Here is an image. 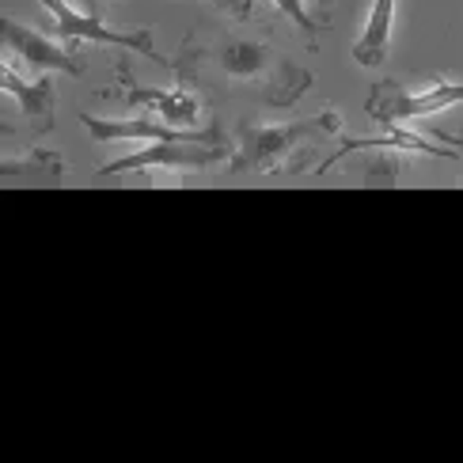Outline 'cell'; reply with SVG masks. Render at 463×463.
I'll use <instances>...</instances> for the list:
<instances>
[{
	"instance_id": "cell-13",
	"label": "cell",
	"mask_w": 463,
	"mask_h": 463,
	"mask_svg": "<svg viewBox=\"0 0 463 463\" xmlns=\"http://www.w3.org/2000/svg\"><path fill=\"white\" fill-rule=\"evenodd\" d=\"M433 133H437V137H440V141H445V145H452V148L459 152V156H463V137H452V133H449V129H433Z\"/></svg>"
},
{
	"instance_id": "cell-10",
	"label": "cell",
	"mask_w": 463,
	"mask_h": 463,
	"mask_svg": "<svg viewBox=\"0 0 463 463\" xmlns=\"http://www.w3.org/2000/svg\"><path fill=\"white\" fill-rule=\"evenodd\" d=\"M395 5L399 0H373V12L364 19L361 38L354 43V61L364 69H380L388 61L392 34H395Z\"/></svg>"
},
{
	"instance_id": "cell-12",
	"label": "cell",
	"mask_w": 463,
	"mask_h": 463,
	"mask_svg": "<svg viewBox=\"0 0 463 463\" xmlns=\"http://www.w3.org/2000/svg\"><path fill=\"white\" fill-rule=\"evenodd\" d=\"M217 8H224L232 19H247L250 15V0H217Z\"/></svg>"
},
{
	"instance_id": "cell-2",
	"label": "cell",
	"mask_w": 463,
	"mask_h": 463,
	"mask_svg": "<svg viewBox=\"0 0 463 463\" xmlns=\"http://www.w3.org/2000/svg\"><path fill=\"white\" fill-rule=\"evenodd\" d=\"M316 133H342L338 110H319L304 122H240V152L232 160V171H281L285 160L316 137Z\"/></svg>"
},
{
	"instance_id": "cell-11",
	"label": "cell",
	"mask_w": 463,
	"mask_h": 463,
	"mask_svg": "<svg viewBox=\"0 0 463 463\" xmlns=\"http://www.w3.org/2000/svg\"><path fill=\"white\" fill-rule=\"evenodd\" d=\"M274 8L285 15V19H293V24L307 34V38H319V24L312 15H307V8H304V0H274Z\"/></svg>"
},
{
	"instance_id": "cell-5",
	"label": "cell",
	"mask_w": 463,
	"mask_h": 463,
	"mask_svg": "<svg viewBox=\"0 0 463 463\" xmlns=\"http://www.w3.org/2000/svg\"><path fill=\"white\" fill-rule=\"evenodd\" d=\"M232 156V145H202V141H145L141 152H129L99 167V175H126V171H205L217 160Z\"/></svg>"
},
{
	"instance_id": "cell-6",
	"label": "cell",
	"mask_w": 463,
	"mask_h": 463,
	"mask_svg": "<svg viewBox=\"0 0 463 463\" xmlns=\"http://www.w3.org/2000/svg\"><path fill=\"white\" fill-rule=\"evenodd\" d=\"M5 53L15 57L31 76L38 72H69V76H84V61L76 57L69 46L53 43L43 31L24 27L19 19H5Z\"/></svg>"
},
{
	"instance_id": "cell-9",
	"label": "cell",
	"mask_w": 463,
	"mask_h": 463,
	"mask_svg": "<svg viewBox=\"0 0 463 463\" xmlns=\"http://www.w3.org/2000/svg\"><path fill=\"white\" fill-rule=\"evenodd\" d=\"M0 84H5V95L19 103V110L27 114L31 122H43L46 129L53 126V84L50 76H34V80H24L19 76V61L5 53V65H0Z\"/></svg>"
},
{
	"instance_id": "cell-1",
	"label": "cell",
	"mask_w": 463,
	"mask_h": 463,
	"mask_svg": "<svg viewBox=\"0 0 463 463\" xmlns=\"http://www.w3.org/2000/svg\"><path fill=\"white\" fill-rule=\"evenodd\" d=\"M209 57L224 72L228 84L255 91L266 107H278V110H288L312 88V72L300 69L278 46L259 43V38H224Z\"/></svg>"
},
{
	"instance_id": "cell-7",
	"label": "cell",
	"mask_w": 463,
	"mask_h": 463,
	"mask_svg": "<svg viewBox=\"0 0 463 463\" xmlns=\"http://www.w3.org/2000/svg\"><path fill=\"white\" fill-rule=\"evenodd\" d=\"M122 84H126V107H137V110H148V114H160V122L167 126H179V129H194L198 118H202V103L198 95L186 88V80H179L171 91H160V88H141L129 80V72L122 65Z\"/></svg>"
},
{
	"instance_id": "cell-4",
	"label": "cell",
	"mask_w": 463,
	"mask_h": 463,
	"mask_svg": "<svg viewBox=\"0 0 463 463\" xmlns=\"http://www.w3.org/2000/svg\"><path fill=\"white\" fill-rule=\"evenodd\" d=\"M452 103H463V84H452L437 76L430 88H407L395 80H376L364 99V114L380 126H402V122H421L430 114L445 110Z\"/></svg>"
},
{
	"instance_id": "cell-14",
	"label": "cell",
	"mask_w": 463,
	"mask_h": 463,
	"mask_svg": "<svg viewBox=\"0 0 463 463\" xmlns=\"http://www.w3.org/2000/svg\"><path fill=\"white\" fill-rule=\"evenodd\" d=\"M319 5H323V8H326V5H335V0H319Z\"/></svg>"
},
{
	"instance_id": "cell-8",
	"label": "cell",
	"mask_w": 463,
	"mask_h": 463,
	"mask_svg": "<svg viewBox=\"0 0 463 463\" xmlns=\"http://www.w3.org/2000/svg\"><path fill=\"white\" fill-rule=\"evenodd\" d=\"M350 152H395V156L402 152V156H433V160H456V156H459L452 145H449V148H445V145H430L426 137H418L414 129H399V126L392 129V126H388V133H383V137H350V141H342V148H335L316 171H319V175H326V171H331L338 160L350 156Z\"/></svg>"
},
{
	"instance_id": "cell-3",
	"label": "cell",
	"mask_w": 463,
	"mask_h": 463,
	"mask_svg": "<svg viewBox=\"0 0 463 463\" xmlns=\"http://www.w3.org/2000/svg\"><path fill=\"white\" fill-rule=\"evenodd\" d=\"M50 15H53V38H61V43H103V46H122V50H133L148 57V61H156L160 69H171L167 57L152 46V31L148 27H137V31H114L103 24L99 8H80L72 5V0H38Z\"/></svg>"
}]
</instances>
